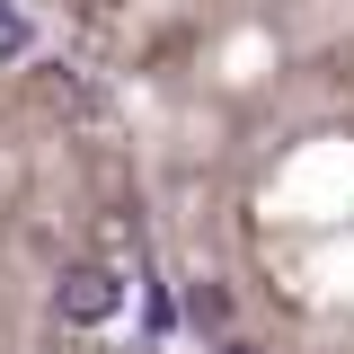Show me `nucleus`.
I'll return each mask as SVG.
<instances>
[{"mask_svg": "<svg viewBox=\"0 0 354 354\" xmlns=\"http://www.w3.org/2000/svg\"><path fill=\"white\" fill-rule=\"evenodd\" d=\"M221 354H248V346H221Z\"/></svg>", "mask_w": 354, "mask_h": 354, "instance_id": "obj_4", "label": "nucleus"}, {"mask_svg": "<svg viewBox=\"0 0 354 354\" xmlns=\"http://www.w3.org/2000/svg\"><path fill=\"white\" fill-rule=\"evenodd\" d=\"M115 301H124V274H115V266H71V274L53 283V310H62L71 328H97V319H115Z\"/></svg>", "mask_w": 354, "mask_h": 354, "instance_id": "obj_1", "label": "nucleus"}, {"mask_svg": "<svg viewBox=\"0 0 354 354\" xmlns=\"http://www.w3.org/2000/svg\"><path fill=\"white\" fill-rule=\"evenodd\" d=\"M0 44H9V53H18V44H27V18H18V9H9V0H0Z\"/></svg>", "mask_w": 354, "mask_h": 354, "instance_id": "obj_3", "label": "nucleus"}, {"mask_svg": "<svg viewBox=\"0 0 354 354\" xmlns=\"http://www.w3.org/2000/svg\"><path fill=\"white\" fill-rule=\"evenodd\" d=\"M186 319H195V328H221V319H230V292H221V283H186Z\"/></svg>", "mask_w": 354, "mask_h": 354, "instance_id": "obj_2", "label": "nucleus"}]
</instances>
